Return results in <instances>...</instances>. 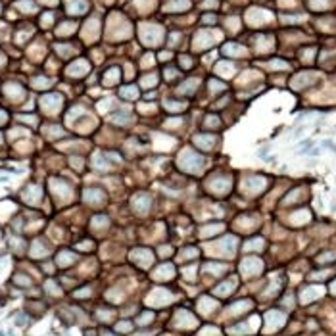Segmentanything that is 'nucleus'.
<instances>
[{
	"label": "nucleus",
	"instance_id": "1",
	"mask_svg": "<svg viewBox=\"0 0 336 336\" xmlns=\"http://www.w3.org/2000/svg\"><path fill=\"white\" fill-rule=\"evenodd\" d=\"M321 146H323V148H328L332 154H336V142H334V140H330V138H325V140L321 142Z\"/></svg>",
	"mask_w": 336,
	"mask_h": 336
},
{
	"label": "nucleus",
	"instance_id": "2",
	"mask_svg": "<svg viewBox=\"0 0 336 336\" xmlns=\"http://www.w3.org/2000/svg\"><path fill=\"white\" fill-rule=\"evenodd\" d=\"M267 152H269L267 148H263V150H259V152H258V156H259V158H263V156H267Z\"/></svg>",
	"mask_w": 336,
	"mask_h": 336
},
{
	"label": "nucleus",
	"instance_id": "3",
	"mask_svg": "<svg viewBox=\"0 0 336 336\" xmlns=\"http://www.w3.org/2000/svg\"><path fill=\"white\" fill-rule=\"evenodd\" d=\"M0 336H4V332H2V330H0Z\"/></svg>",
	"mask_w": 336,
	"mask_h": 336
}]
</instances>
